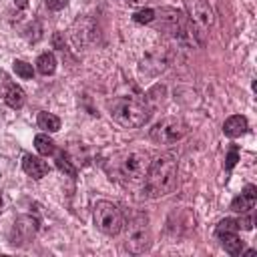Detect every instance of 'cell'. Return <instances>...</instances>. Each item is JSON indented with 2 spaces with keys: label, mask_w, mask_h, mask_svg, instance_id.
<instances>
[{
  "label": "cell",
  "mask_w": 257,
  "mask_h": 257,
  "mask_svg": "<svg viewBox=\"0 0 257 257\" xmlns=\"http://www.w3.org/2000/svg\"><path fill=\"white\" fill-rule=\"evenodd\" d=\"M149 0H122V4L126 6H145Z\"/></svg>",
  "instance_id": "cell-26"
},
{
  "label": "cell",
  "mask_w": 257,
  "mask_h": 257,
  "mask_svg": "<svg viewBox=\"0 0 257 257\" xmlns=\"http://www.w3.org/2000/svg\"><path fill=\"white\" fill-rule=\"evenodd\" d=\"M171 62V52L165 46H159L155 50H151L139 64V72L145 76H157L161 74Z\"/></svg>",
  "instance_id": "cell-8"
},
{
  "label": "cell",
  "mask_w": 257,
  "mask_h": 257,
  "mask_svg": "<svg viewBox=\"0 0 257 257\" xmlns=\"http://www.w3.org/2000/svg\"><path fill=\"white\" fill-rule=\"evenodd\" d=\"M52 44H54V48H58V50H64V42H62V32H54V36H52Z\"/></svg>",
  "instance_id": "cell-25"
},
{
  "label": "cell",
  "mask_w": 257,
  "mask_h": 257,
  "mask_svg": "<svg viewBox=\"0 0 257 257\" xmlns=\"http://www.w3.org/2000/svg\"><path fill=\"white\" fill-rule=\"evenodd\" d=\"M237 223H239V229H247V231L253 229V217H243V215H241V217L237 219Z\"/></svg>",
  "instance_id": "cell-24"
},
{
  "label": "cell",
  "mask_w": 257,
  "mask_h": 257,
  "mask_svg": "<svg viewBox=\"0 0 257 257\" xmlns=\"http://www.w3.org/2000/svg\"><path fill=\"white\" fill-rule=\"evenodd\" d=\"M22 171L28 175V177H32V179H42V177H46L48 175V171H50V167H48V163L46 161H42L40 157H34V155H24V159H22Z\"/></svg>",
  "instance_id": "cell-11"
},
{
  "label": "cell",
  "mask_w": 257,
  "mask_h": 257,
  "mask_svg": "<svg viewBox=\"0 0 257 257\" xmlns=\"http://www.w3.org/2000/svg\"><path fill=\"white\" fill-rule=\"evenodd\" d=\"M36 124H38V128H42V131H46V133H56V131L60 128V118H58L56 114H52V112L42 110V112H38V116H36Z\"/></svg>",
  "instance_id": "cell-15"
},
{
  "label": "cell",
  "mask_w": 257,
  "mask_h": 257,
  "mask_svg": "<svg viewBox=\"0 0 257 257\" xmlns=\"http://www.w3.org/2000/svg\"><path fill=\"white\" fill-rule=\"evenodd\" d=\"M38 227H40V221L32 215H20L14 225H12V231H10V243L12 245H26L28 241L34 239V235L38 233Z\"/></svg>",
  "instance_id": "cell-7"
},
{
  "label": "cell",
  "mask_w": 257,
  "mask_h": 257,
  "mask_svg": "<svg viewBox=\"0 0 257 257\" xmlns=\"http://www.w3.org/2000/svg\"><path fill=\"white\" fill-rule=\"evenodd\" d=\"M34 147H36V151H38L42 157H50V155L56 153V145H54V141H52L46 133H38V135L34 137Z\"/></svg>",
  "instance_id": "cell-16"
},
{
  "label": "cell",
  "mask_w": 257,
  "mask_h": 257,
  "mask_svg": "<svg viewBox=\"0 0 257 257\" xmlns=\"http://www.w3.org/2000/svg\"><path fill=\"white\" fill-rule=\"evenodd\" d=\"M217 239L221 241L223 249H225L229 255H233V257L241 255V251H243V247H245V243L239 239L237 233H225V235H219Z\"/></svg>",
  "instance_id": "cell-13"
},
{
  "label": "cell",
  "mask_w": 257,
  "mask_h": 257,
  "mask_svg": "<svg viewBox=\"0 0 257 257\" xmlns=\"http://www.w3.org/2000/svg\"><path fill=\"white\" fill-rule=\"evenodd\" d=\"M247 128H249V122H247V118H245L243 114H233V116H229V118L223 122V133H225L229 139H237V137L245 135Z\"/></svg>",
  "instance_id": "cell-12"
},
{
  "label": "cell",
  "mask_w": 257,
  "mask_h": 257,
  "mask_svg": "<svg viewBox=\"0 0 257 257\" xmlns=\"http://www.w3.org/2000/svg\"><path fill=\"white\" fill-rule=\"evenodd\" d=\"M4 100H6V104L10 106V108H22L24 106V102H26V94H24V90L18 86V84H10L8 86V90H6V94H4Z\"/></svg>",
  "instance_id": "cell-14"
},
{
  "label": "cell",
  "mask_w": 257,
  "mask_h": 257,
  "mask_svg": "<svg viewBox=\"0 0 257 257\" xmlns=\"http://www.w3.org/2000/svg\"><path fill=\"white\" fill-rule=\"evenodd\" d=\"M255 201H257V189H255V185H247L241 191V195H237L231 201V211L245 215V213H249L255 207Z\"/></svg>",
  "instance_id": "cell-10"
},
{
  "label": "cell",
  "mask_w": 257,
  "mask_h": 257,
  "mask_svg": "<svg viewBox=\"0 0 257 257\" xmlns=\"http://www.w3.org/2000/svg\"><path fill=\"white\" fill-rule=\"evenodd\" d=\"M155 18H157V12L153 8H143V10L135 12V16H133V20L137 24H151Z\"/></svg>",
  "instance_id": "cell-21"
},
{
  "label": "cell",
  "mask_w": 257,
  "mask_h": 257,
  "mask_svg": "<svg viewBox=\"0 0 257 257\" xmlns=\"http://www.w3.org/2000/svg\"><path fill=\"white\" fill-rule=\"evenodd\" d=\"M54 161H56V167H58L60 173H64V175H68V177H76V167L68 161V157H66L64 153H58Z\"/></svg>",
  "instance_id": "cell-19"
},
{
  "label": "cell",
  "mask_w": 257,
  "mask_h": 257,
  "mask_svg": "<svg viewBox=\"0 0 257 257\" xmlns=\"http://www.w3.org/2000/svg\"><path fill=\"white\" fill-rule=\"evenodd\" d=\"M177 187V161L173 155H161L145 173V193L151 199L165 197Z\"/></svg>",
  "instance_id": "cell-1"
},
{
  "label": "cell",
  "mask_w": 257,
  "mask_h": 257,
  "mask_svg": "<svg viewBox=\"0 0 257 257\" xmlns=\"http://www.w3.org/2000/svg\"><path fill=\"white\" fill-rule=\"evenodd\" d=\"M2 207H4V199H2V191H0V213H2Z\"/></svg>",
  "instance_id": "cell-28"
},
{
  "label": "cell",
  "mask_w": 257,
  "mask_h": 257,
  "mask_svg": "<svg viewBox=\"0 0 257 257\" xmlns=\"http://www.w3.org/2000/svg\"><path fill=\"white\" fill-rule=\"evenodd\" d=\"M237 161H239V149L233 145V147L229 149L227 157H225V169H227V171H231V169L237 165Z\"/></svg>",
  "instance_id": "cell-22"
},
{
  "label": "cell",
  "mask_w": 257,
  "mask_h": 257,
  "mask_svg": "<svg viewBox=\"0 0 257 257\" xmlns=\"http://www.w3.org/2000/svg\"><path fill=\"white\" fill-rule=\"evenodd\" d=\"M12 70H14L20 78H26V80L34 76L32 64H28V62H24V60H14V62H12Z\"/></svg>",
  "instance_id": "cell-20"
},
{
  "label": "cell",
  "mask_w": 257,
  "mask_h": 257,
  "mask_svg": "<svg viewBox=\"0 0 257 257\" xmlns=\"http://www.w3.org/2000/svg\"><path fill=\"white\" fill-rule=\"evenodd\" d=\"M36 70L40 74H44V76L54 74V70H56V58H54V54L52 52H42L36 58Z\"/></svg>",
  "instance_id": "cell-17"
},
{
  "label": "cell",
  "mask_w": 257,
  "mask_h": 257,
  "mask_svg": "<svg viewBox=\"0 0 257 257\" xmlns=\"http://www.w3.org/2000/svg\"><path fill=\"white\" fill-rule=\"evenodd\" d=\"M14 4H16L18 8H22V10L28 8V0H14Z\"/></svg>",
  "instance_id": "cell-27"
},
{
  "label": "cell",
  "mask_w": 257,
  "mask_h": 257,
  "mask_svg": "<svg viewBox=\"0 0 257 257\" xmlns=\"http://www.w3.org/2000/svg\"><path fill=\"white\" fill-rule=\"evenodd\" d=\"M92 219H94L96 229L102 231L104 235H110V237L118 235L124 227V219H122L120 209L110 201H98L94 205Z\"/></svg>",
  "instance_id": "cell-3"
},
{
  "label": "cell",
  "mask_w": 257,
  "mask_h": 257,
  "mask_svg": "<svg viewBox=\"0 0 257 257\" xmlns=\"http://www.w3.org/2000/svg\"><path fill=\"white\" fill-rule=\"evenodd\" d=\"M149 165H151V161L145 151H128L120 157L118 171L128 181H141V179H145Z\"/></svg>",
  "instance_id": "cell-5"
},
{
  "label": "cell",
  "mask_w": 257,
  "mask_h": 257,
  "mask_svg": "<svg viewBox=\"0 0 257 257\" xmlns=\"http://www.w3.org/2000/svg\"><path fill=\"white\" fill-rule=\"evenodd\" d=\"M187 135V124L183 122V118L179 116H167L163 120H159L153 128H151V139L155 143L161 145H171L181 141Z\"/></svg>",
  "instance_id": "cell-4"
},
{
  "label": "cell",
  "mask_w": 257,
  "mask_h": 257,
  "mask_svg": "<svg viewBox=\"0 0 257 257\" xmlns=\"http://www.w3.org/2000/svg\"><path fill=\"white\" fill-rule=\"evenodd\" d=\"M108 114L124 128H139L151 118V106L135 96H116L108 102Z\"/></svg>",
  "instance_id": "cell-2"
},
{
  "label": "cell",
  "mask_w": 257,
  "mask_h": 257,
  "mask_svg": "<svg viewBox=\"0 0 257 257\" xmlns=\"http://www.w3.org/2000/svg\"><path fill=\"white\" fill-rule=\"evenodd\" d=\"M237 231H239V223H237V219H231V217L221 219L217 223V227H215V235L217 237L219 235H225V233H237Z\"/></svg>",
  "instance_id": "cell-18"
},
{
  "label": "cell",
  "mask_w": 257,
  "mask_h": 257,
  "mask_svg": "<svg viewBox=\"0 0 257 257\" xmlns=\"http://www.w3.org/2000/svg\"><path fill=\"white\" fill-rule=\"evenodd\" d=\"M151 247V233L147 225V217H139L128 225L126 249L131 253H145Z\"/></svg>",
  "instance_id": "cell-6"
},
{
  "label": "cell",
  "mask_w": 257,
  "mask_h": 257,
  "mask_svg": "<svg viewBox=\"0 0 257 257\" xmlns=\"http://www.w3.org/2000/svg\"><path fill=\"white\" fill-rule=\"evenodd\" d=\"M44 4L48 10H62L68 4V0H44Z\"/></svg>",
  "instance_id": "cell-23"
},
{
  "label": "cell",
  "mask_w": 257,
  "mask_h": 257,
  "mask_svg": "<svg viewBox=\"0 0 257 257\" xmlns=\"http://www.w3.org/2000/svg\"><path fill=\"white\" fill-rule=\"evenodd\" d=\"M185 10H187V18L201 30H207L215 20L207 0H185Z\"/></svg>",
  "instance_id": "cell-9"
}]
</instances>
